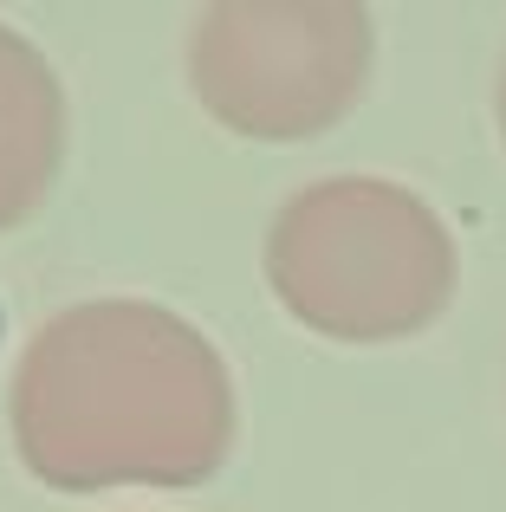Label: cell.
I'll return each instance as SVG.
<instances>
[{
  "mask_svg": "<svg viewBox=\"0 0 506 512\" xmlns=\"http://www.w3.org/2000/svg\"><path fill=\"white\" fill-rule=\"evenodd\" d=\"M13 441L46 487H202L234 448L221 350L150 299L46 318L13 370Z\"/></svg>",
  "mask_w": 506,
  "mask_h": 512,
  "instance_id": "6da1fadb",
  "label": "cell"
},
{
  "mask_svg": "<svg viewBox=\"0 0 506 512\" xmlns=\"http://www.w3.org/2000/svg\"><path fill=\"white\" fill-rule=\"evenodd\" d=\"M266 279L299 325L338 344H396L455 299V240L442 214L383 175H325L279 208Z\"/></svg>",
  "mask_w": 506,
  "mask_h": 512,
  "instance_id": "7a4b0ae2",
  "label": "cell"
},
{
  "mask_svg": "<svg viewBox=\"0 0 506 512\" xmlns=\"http://www.w3.org/2000/svg\"><path fill=\"white\" fill-rule=\"evenodd\" d=\"M370 78V13L351 0H215L189 26V85L215 124L260 143L331 130Z\"/></svg>",
  "mask_w": 506,
  "mask_h": 512,
  "instance_id": "3957f363",
  "label": "cell"
},
{
  "mask_svg": "<svg viewBox=\"0 0 506 512\" xmlns=\"http://www.w3.org/2000/svg\"><path fill=\"white\" fill-rule=\"evenodd\" d=\"M65 156V98L46 52L0 26V234L33 221Z\"/></svg>",
  "mask_w": 506,
  "mask_h": 512,
  "instance_id": "277c9868",
  "label": "cell"
},
{
  "mask_svg": "<svg viewBox=\"0 0 506 512\" xmlns=\"http://www.w3.org/2000/svg\"><path fill=\"white\" fill-rule=\"evenodd\" d=\"M494 111H500V137H506V59H500V91H494Z\"/></svg>",
  "mask_w": 506,
  "mask_h": 512,
  "instance_id": "5b68a950",
  "label": "cell"
}]
</instances>
